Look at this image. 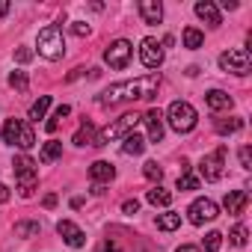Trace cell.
Instances as JSON below:
<instances>
[{"label":"cell","instance_id":"cell-1","mask_svg":"<svg viewBox=\"0 0 252 252\" xmlns=\"http://www.w3.org/2000/svg\"><path fill=\"white\" fill-rule=\"evenodd\" d=\"M160 89V74H143L137 80H125V83H113L104 95L101 104H119V101H143V98H155Z\"/></svg>","mask_w":252,"mask_h":252},{"label":"cell","instance_id":"cell-2","mask_svg":"<svg viewBox=\"0 0 252 252\" xmlns=\"http://www.w3.org/2000/svg\"><path fill=\"white\" fill-rule=\"evenodd\" d=\"M166 122H169V128L178 131V134H190L196 128V122H199V113L190 101H172L169 110H166Z\"/></svg>","mask_w":252,"mask_h":252},{"label":"cell","instance_id":"cell-3","mask_svg":"<svg viewBox=\"0 0 252 252\" xmlns=\"http://www.w3.org/2000/svg\"><path fill=\"white\" fill-rule=\"evenodd\" d=\"M143 122V116L140 113H125V116H119L116 122H110L104 131H98V140H95V146H107V143H113V140H125L128 134H134V128Z\"/></svg>","mask_w":252,"mask_h":252},{"label":"cell","instance_id":"cell-4","mask_svg":"<svg viewBox=\"0 0 252 252\" xmlns=\"http://www.w3.org/2000/svg\"><path fill=\"white\" fill-rule=\"evenodd\" d=\"M12 169H15V181H18L21 196L30 199L33 190L39 187V166H36V160H33L30 155H18L15 163H12Z\"/></svg>","mask_w":252,"mask_h":252},{"label":"cell","instance_id":"cell-5","mask_svg":"<svg viewBox=\"0 0 252 252\" xmlns=\"http://www.w3.org/2000/svg\"><path fill=\"white\" fill-rule=\"evenodd\" d=\"M0 137H3L6 146H18L21 152H30V149L36 146V134H33V128H30L27 122H21V119H6V125H3V131H0Z\"/></svg>","mask_w":252,"mask_h":252},{"label":"cell","instance_id":"cell-6","mask_svg":"<svg viewBox=\"0 0 252 252\" xmlns=\"http://www.w3.org/2000/svg\"><path fill=\"white\" fill-rule=\"evenodd\" d=\"M36 48H39V54L45 57V60H63V54H65V39H63V27H57V24H48L45 30H39V42H36Z\"/></svg>","mask_w":252,"mask_h":252},{"label":"cell","instance_id":"cell-7","mask_svg":"<svg viewBox=\"0 0 252 252\" xmlns=\"http://www.w3.org/2000/svg\"><path fill=\"white\" fill-rule=\"evenodd\" d=\"M131 57H134V45H131L128 39H116V42H110L107 51H104V63H107L110 68H116V71H122L125 65H128Z\"/></svg>","mask_w":252,"mask_h":252},{"label":"cell","instance_id":"cell-8","mask_svg":"<svg viewBox=\"0 0 252 252\" xmlns=\"http://www.w3.org/2000/svg\"><path fill=\"white\" fill-rule=\"evenodd\" d=\"M220 68L243 77V74H249V68H252V57H249L246 48H231V51H225V54L220 57Z\"/></svg>","mask_w":252,"mask_h":252},{"label":"cell","instance_id":"cell-9","mask_svg":"<svg viewBox=\"0 0 252 252\" xmlns=\"http://www.w3.org/2000/svg\"><path fill=\"white\" fill-rule=\"evenodd\" d=\"M199 169H202V178L205 181H220L222 178V169H225V146H220L217 152L205 155L202 163H199Z\"/></svg>","mask_w":252,"mask_h":252},{"label":"cell","instance_id":"cell-10","mask_svg":"<svg viewBox=\"0 0 252 252\" xmlns=\"http://www.w3.org/2000/svg\"><path fill=\"white\" fill-rule=\"evenodd\" d=\"M217 217H220V208H217L214 199H196V202L187 208V220H190L193 225H205V222H211V220H217Z\"/></svg>","mask_w":252,"mask_h":252},{"label":"cell","instance_id":"cell-11","mask_svg":"<svg viewBox=\"0 0 252 252\" xmlns=\"http://www.w3.org/2000/svg\"><path fill=\"white\" fill-rule=\"evenodd\" d=\"M140 63L146 65V68H160L163 65V45L158 42V39H143L140 42Z\"/></svg>","mask_w":252,"mask_h":252},{"label":"cell","instance_id":"cell-12","mask_svg":"<svg viewBox=\"0 0 252 252\" xmlns=\"http://www.w3.org/2000/svg\"><path fill=\"white\" fill-rule=\"evenodd\" d=\"M57 234H60L71 249H80V246L86 243V234H83L80 225H74L71 220H60V222H57Z\"/></svg>","mask_w":252,"mask_h":252},{"label":"cell","instance_id":"cell-13","mask_svg":"<svg viewBox=\"0 0 252 252\" xmlns=\"http://www.w3.org/2000/svg\"><path fill=\"white\" fill-rule=\"evenodd\" d=\"M89 178H92L95 193H98V187H101V184H110V181L116 178V166H113L110 160H95V163L89 166Z\"/></svg>","mask_w":252,"mask_h":252},{"label":"cell","instance_id":"cell-14","mask_svg":"<svg viewBox=\"0 0 252 252\" xmlns=\"http://www.w3.org/2000/svg\"><path fill=\"white\" fill-rule=\"evenodd\" d=\"M143 122H146V128H149V140L152 143H160L163 140V113L158 107H152V110H146Z\"/></svg>","mask_w":252,"mask_h":252},{"label":"cell","instance_id":"cell-15","mask_svg":"<svg viewBox=\"0 0 252 252\" xmlns=\"http://www.w3.org/2000/svg\"><path fill=\"white\" fill-rule=\"evenodd\" d=\"M246 205H249V193H246V190H228L225 199H222V208H225L231 217H240V214L246 211Z\"/></svg>","mask_w":252,"mask_h":252},{"label":"cell","instance_id":"cell-16","mask_svg":"<svg viewBox=\"0 0 252 252\" xmlns=\"http://www.w3.org/2000/svg\"><path fill=\"white\" fill-rule=\"evenodd\" d=\"M140 15H143V21L146 24H160V18H163V6H160V0H140Z\"/></svg>","mask_w":252,"mask_h":252},{"label":"cell","instance_id":"cell-17","mask_svg":"<svg viewBox=\"0 0 252 252\" xmlns=\"http://www.w3.org/2000/svg\"><path fill=\"white\" fill-rule=\"evenodd\" d=\"M205 104H208V110H214V113H222V110H231V95L228 92H222V89H211L208 95H205Z\"/></svg>","mask_w":252,"mask_h":252},{"label":"cell","instance_id":"cell-18","mask_svg":"<svg viewBox=\"0 0 252 252\" xmlns=\"http://www.w3.org/2000/svg\"><path fill=\"white\" fill-rule=\"evenodd\" d=\"M196 15H199L205 24H211V27H220V24H222L220 9H217V3H211V0H199V3H196Z\"/></svg>","mask_w":252,"mask_h":252},{"label":"cell","instance_id":"cell-19","mask_svg":"<svg viewBox=\"0 0 252 252\" xmlns=\"http://www.w3.org/2000/svg\"><path fill=\"white\" fill-rule=\"evenodd\" d=\"M146 199H149V205H155V208H169V205H172V190H163L160 184H155V187L146 193Z\"/></svg>","mask_w":252,"mask_h":252},{"label":"cell","instance_id":"cell-20","mask_svg":"<svg viewBox=\"0 0 252 252\" xmlns=\"http://www.w3.org/2000/svg\"><path fill=\"white\" fill-rule=\"evenodd\" d=\"M95 140H98V131H95V125L92 122H83L80 125V131L74 134V146H95Z\"/></svg>","mask_w":252,"mask_h":252},{"label":"cell","instance_id":"cell-21","mask_svg":"<svg viewBox=\"0 0 252 252\" xmlns=\"http://www.w3.org/2000/svg\"><path fill=\"white\" fill-rule=\"evenodd\" d=\"M146 152V140L140 134H128L122 140V155H143Z\"/></svg>","mask_w":252,"mask_h":252},{"label":"cell","instance_id":"cell-22","mask_svg":"<svg viewBox=\"0 0 252 252\" xmlns=\"http://www.w3.org/2000/svg\"><path fill=\"white\" fill-rule=\"evenodd\" d=\"M214 128H217V134H237L240 128H243V119L240 116H231V119H217L214 122Z\"/></svg>","mask_w":252,"mask_h":252},{"label":"cell","instance_id":"cell-23","mask_svg":"<svg viewBox=\"0 0 252 252\" xmlns=\"http://www.w3.org/2000/svg\"><path fill=\"white\" fill-rule=\"evenodd\" d=\"M60 158H63V143L48 140L45 149H42V155H39V160H42V163H54V160H60Z\"/></svg>","mask_w":252,"mask_h":252},{"label":"cell","instance_id":"cell-24","mask_svg":"<svg viewBox=\"0 0 252 252\" xmlns=\"http://www.w3.org/2000/svg\"><path fill=\"white\" fill-rule=\"evenodd\" d=\"M202 45H205V33H202L199 27H187V30H184V48L199 51Z\"/></svg>","mask_w":252,"mask_h":252},{"label":"cell","instance_id":"cell-25","mask_svg":"<svg viewBox=\"0 0 252 252\" xmlns=\"http://www.w3.org/2000/svg\"><path fill=\"white\" fill-rule=\"evenodd\" d=\"M178 225H181V214H175V211H166V214L158 217V228L160 231H175Z\"/></svg>","mask_w":252,"mask_h":252},{"label":"cell","instance_id":"cell-26","mask_svg":"<svg viewBox=\"0 0 252 252\" xmlns=\"http://www.w3.org/2000/svg\"><path fill=\"white\" fill-rule=\"evenodd\" d=\"M178 190H199V178L190 172V166H187V163L181 166V175H178Z\"/></svg>","mask_w":252,"mask_h":252},{"label":"cell","instance_id":"cell-27","mask_svg":"<svg viewBox=\"0 0 252 252\" xmlns=\"http://www.w3.org/2000/svg\"><path fill=\"white\" fill-rule=\"evenodd\" d=\"M143 175H146L152 184H160V178H163V166H160L158 160H146V166H143Z\"/></svg>","mask_w":252,"mask_h":252},{"label":"cell","instance_id":"cell-28","mask_svg":"<svg viewBox=\"0 0 252 252\" xmlns=\"http://www.w3.org/2000/svg\"><path fill=\"white\" fill-rule=\"evenodd\" d=\"M39 231H42V225H39V222H27V220L15 222V237H36Z\"/></svg>","mask_w":252,"mask_h":252},{"label":"cell","instance_id":"cell-29","mask_svg":"<svg viewBox=\"0 0 252 252\" xmlns=\"http://www.w3.org/2000/svg\"><path fill=\"white\" fill-rule=\"evenodd\" d=\"M48 107H51V95H42L33 107H30V119L33 122H39V119H45V113H48Z\"/></svg>","mask_w":252,"mask_h":252},{"label":"cell","instance_id":"cell-30","mask_svg":"<svg viewBox=\"0 0 252 252\" xmlns=\"http://www.w3.org/2000/svg\"><path fill=\"white\" fill-rule=\"evenodd\" d=\"M68 113H71V107H68V104L57 107V113H54V116H51V119L45 122V128H48V134H54V131H57V125H60V119H65Z\"/></svg>","mask_w":252,"mask_h":252},{"label":"cell","instance_id":"cell-31","mask_svg":"<svg viewBox=\"0 0 252 252\" xmlns=\"http://www.w3.org/2000/svg\"><path fill=\"white\" fill-rule=\"evenodd\" d=\"M222 246V234L220 231H208L205 234V252H220Z\"/></svg>","mask_w":252,"mask_h":252},{"label":"cell","instance_id":"cell-32","mask_svg":"<svg viewBox=\"0 0 252 252\" xmlns=\"http://www.w3.org/2000/svg\"><path fill=\"white\" fill-rule=\"evenodd\" d=\"M27 83H30V80H27L24 71H12V74H9V86H15L18 92H27Z\"/></svg>","mask_w":252,"mask_h":252},{"label":"cell","instance_id":"cell-33","mask_svg":"<svg viewBox=\"0 0 252 252\" xmlns=\"http://www.w3.org/2000/svg\"><path fill=\"white\" fill-rule=\"evenodd\" d=\"M228 237H231L234 246H246V225H234V228L228 231Z\"/></svg>","mask_w":252,"mask_h":252},{"label":"cell","instance_id":"cell-34","mask_svg":"<svg viewBox=\"0 0 252 252\" xmlns=\"http://www.w3.org/2000/svg\"><path fill=\"white\" fill-rule=\"evenodd\" d=\"M33 57H36L33 48H18V51H15V63H30Z\"/></svg>","mask_w":252,"mask_h":252},{"label":"cell","instance_id":"cell-35","mask_svg":"<svg viewBox=\"0 0 252 252\" xmlns=\"http://www.w3.org/2000/svg\"><path fill=\"white\" fill-rule=\"evenodd\" d=\"M240 166H243V169H252V149H249V146L240 149Z\"/></svg>","mask_w":252,"mask_h":252},{"label":"cell","instance_id":"cell-36","mask_svg":"<svg viewBox=\"0 0 252 252\" xmlns=\"http://www.w3.org/2000/svg\"><path fill=\"white\" fill-rule=\"evenodd\" d=\"M140 211V202L137 199H128V202H122V214H128V217H134Z\"/></svg>","mask_w":252,"mask_h":252},{"label":"cell","instance_id":"cell-37","mask_svg":"<svg viewBox=\"0 0 252 252\" xmlns=\"http://www.w3.org/2000/svg\"><path fill=\"white\" fill-rule=\"evenodd\" d=\"M71 33H74V36H89L92 30H89V24H83V21H74V24H71Z\"/></svg>","mask_w":252,"mask_h":252},{"label":"cell","instance_id":"cell-38","mask_svg":"<svg viewBox=\"0 0 252 252\" xmlns=\"http://www.w3.org/2000/svg\"><path fill=\"white\" fill-rule=\"evenodd\" d=\"M3 202H9V190H6L3 181H0V205H3Z\"/></svg>","mask_w":252,"mask_h":252},{"label":"cell","instance_id":"cell-39","mask_svg":"<svg viewBox=\"0 0 252 252\" xmlns=\"http://www.w3.org/2000/svg\"><path fill=\"white\" fill-rule=\"evenodd\" d=\"M42 205H45V208H54V205H57V196H54V193H48V196H45V202H42Z\"/></svg>","mask_w":252,"mask_h":252},{"label":"cell","instance_id":"cell-40","mask_svg":"<svg viewBox=\"0 0 252 252\" xmlns=\"http://www.w3.org/2000/svg\"><path fill=\"white\" fill-rule=\"evenodd\" d=\"M175 252H202V249H199V246H178Z\"/></svg>","mask_w":252,"mask_h":252},{"label":"cell","instance_id":"cell-41","mask_svg":"<svg viewBox=\"0 0 252 252\" xmlns=\"http://www.w3.org/2000/svg\"><path fill=\"white\" fill-rule=\"evenodd\" d=\"M6 12H9V3H0V18H3Z\"/></svg>","mask_w":252,"mask_h":252}]
</instances>
